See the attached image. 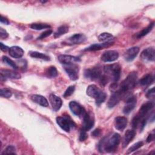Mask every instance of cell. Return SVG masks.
I'll list each match as a JSON object with an SVG mask.
<instances>
[{
  "instance_id": "cell-20",
  "label": "cell",
  "mask_w": 155,
  "mask_h": 155,
  "mask_svg": "<svg viewBox=\"0 0 155 155\" xmlns=\"http://www.w3.org/2000/svg\"><path fill=\"white\" fill-rule=\"evenodd\" d=\"M114 42L112 41H106L104 43L101 44H94L91 45L88 48H86L85 49V51H96V50H100L102 49H104L105 48L109 47L110 46L112 45L113 44Z\"/></svg>"
},
{
  "instance_id": "cell-25",
  "label": "cell",
  "mask_w": 155,
  "mask_h": 155,
  "mask_svg": "<svg viewBox=\"0 0 155 155\" xmlns=\"http://www.w3.org/2000/svg\"><path fill=\"white\" fill-rule=\"evenodd\" d=\"M154 82V78L151 74H147L144 75L139 81V83L142 86H148Z\"/></svg>"
},
{
  "instance_id": "cell-27",
  "label": "cell",
  "mask_w": 155,
  "mask_h": 155,
  "mask_svg": "<svg viewBox=\"0 0 155 155\" xmlns=\"http://www.w3.org/2000/svg\"><path fill=\"white\" fill-rule=\"evenodd\" d=\"M68 31V27L66 25H62L58 27L56 31L54 33V37L55 38H59L61 36L67 33Z\"/></svg>"
},
{
  "instance_id": "cell-36",
  "label": "cell",
  "mask_w": 155,
  "mask_h": 155,
  "mask_svg": "<svg viewBox=\"0 0 155 155\" xmlns=\"http://www.w3.org/2000/svg\"><path fill=\"white\" fill-rule=\"evenodd\" d=\"M16 149L13 145H8L2 153V154H16Z\"/></svg>"
},
{
  "instance_id": "cell-21",
  "label": "cell",
  "mask_w": 155,
  "mask_h": 155,
  "mask_svg": "<svg viewBox=\"0 0 155 155\" xmlns=\"http://www.w3.org/2000/svg\"><path fill=\"white\" fill-rule=\"evenodd\" d=\"M127 125V119L124 116H117L114 119V127L117 130L122 131Z\"/></svg>"
},
{
  "instance_id": "cell-34",
  "label": "cell",
  "mask_w": 155,
  "mask_h": 155,
  "mask_svg": "<svg viewBox=\"0 0 155 155\" xmlns=\"http://www.w3.org/2000/svg\"><path fill=\"white\" fill-rule=\"evenodd\" d=\"M0 95L2 97H5V98H9L12 96V91L7 88H2L1 89L0 91Z\"/></svg>"
},
{
  "instance_id": "cell-14",
  "label": "cell",
  "mask_w": 155,
  "mask_h": 155,
  "mask_svg": "<svg viewBox=\"0 0 155 155\" xmlns=\"http://www.w3.org/2000/svg\"><path fill=\"white\" fill-rule=\"evenodd\" d=\"M140 58L144 61H154L155 59L154 47H148L144 49L140 54Z\"/></svg>"
},
{
  "instance_id": "cell-13",
  "label": "cell",
  "mask_w": 155,
  "mask_h": 155,
  "mask_svg": "<svg viewBox=\"0 0 155 155\" xmlns=\"http://www.w3.org/2000/svg\"><path fill=\"white\" fill-rule=\"evenodd\" d=\"M58 58L59 61L63 65L75 64L81 61L79 58L67 54H60Z\"/></svg>"
},
{
  "instance_id": "cell-5",
  "label": "cell",
  "mask_w": 155,
  "mask_h": 155,
  "mask_svg": "<svg viewBox=\"0 0 155 155\" xmlns=\"http://www.w3.org/2000/svg\"><path fill=\"white\" fill-rule=\"evenodd\" d=\"M137 74L136 71L130 72L127 78L120 83L119 89L124 92L128 93L130 90L134 88L137 84Z\"/></svg>"
},
{
  "instance_id": "cell-29",
  "label": "cell",
  "mask_w": 155,
  "mask_h": 155,
  "mask_svg": "<svg viewBox=\"0 0 155 155\" xmlns=\"http://www.w3.org/2000/svg\"><path fill=\"white\" fill-rule=\"evenodd\" d=\"M45 74L47 77L50 78H53L56 77L58 75V73L55 67L51 66L47 68L45 70Z\"/></svg>"
},
{
  "instance_id": "cell-15",
  "label": "cell",
  "mask_w": 155,
  "mask_h": 155,
  "mask_svg": "<svg viewBox=\"0 0 155 155\" xmlns=\"http://www.w3.org/2000/svg\"><path fill=\"white\" fill-rule=\"evenodd\" d=\"M1 80H6L7 79H18L21 78V74L16 71L7 70V69H1Z\"/></svg>"
},
{
  "instance_id": "cell-17",
  "label": "cell",
  "mask_w": 155,
  "mask_h": 155,
  "mask_svg": "<svg viewBox=\"0 0 155 155\" xmlns=\"http://www.w3.org/2000/svg\"><path fill=\"white\" fill-rule=\"evenodd\" d=\"M69 108L71 112L76 116L82 117L86 112L84 108L76 101H71L69 103Z\"/></svg>"
},
{
  "instance_id": "cell-38",
  "label": "cell",
  "mask_w": 155,
  "mask_h": 155,
  "mask_svg": "<svg viewBox=\"0 0 155 155\" xmlns=\"http://www.w3.org/2000/svg\"><path fill=\"white\" fill-rule=\"evenodd\" d=\"M87 137H88V134H87L86 131L82 128L81 130L80 134H79V140L84 141L85 140H86L87 139Z\"/></svg>"
},
{
  "instance_id": "cell-28",
  "label": "cell",
  "mask_w": 155,
  "mask_h": 155,
  "mask_svg": "<svg viewBox=\"0 0 155 155\" xmlns=\"http://www.w3.org/2000/svg\"><path fill=\"white\" fill-rule=\"evenodd\" d=\"M30 56L34 58L37 59H41L44 61H49L50 57L45 54H44L42 53H40L38 51H31L30 53Z\"/></svg>"
},
{
  "instance_id": "cell-26",
  "label": "cell",
  "mask_w": 155,
  "mask_h": 155,
  "mask_svg": "<svg viewBox=\"0 0 155 155\" xmlns=\"http://www.w3.org/2000/svg\"><path fill=\"white\" fill-rule=\"evenodd\" d=\"M154 22H153L152 23L150 24L147 27L143 28L141 31H140L139 33H137L136 35V37L137 38H140L145 36V35H147L149 32H150L152 30L153 28L154 27Z\"/></svg>"
},
{
  "instance_id": "cell-22",
  "label": "cell",
  "mask_w": 155,
  "mask_h": 155,
  "mask_svg": "<svg viewBox=\"0 0 155 155\" xmlns=\"http://www.w3.org/2000/svg\"><path fill=\"white\" fill-rule=\"evenodd\" d=\"M136 135V133L134 130H128L125 131L123 141H122V147L123 148L126 147L130 142L133 139Z\"/></svg>"
},
{
  "instance_id": "cell-9",
  "label": "cell",
  "mask_w": 155,
  "mask_h": 155,
  "mask_svg": "<svg viewBox=\"0 0 155 155\" xmlns=\"http://www.w3.org/2000/svg\"><path fill=\"white\" fill-rule=\"evenodd\" d=\"M102 76V71L100 67H94L93 68H88L84 71V76L92 81L99 79Z\"/></svg>"
},
{
  "instance_id": "cell-2",
  "label": "cell",
  "mask_w": 155,
  "mask_h": 155,
  "mask_svg": "<svg viewBox=\"0 0 155 155\" xmlns=\"http://www.w3.org/2000/svg\"><path fill=\"white\" fill-rule=\"evenodd\" d=\"M154 103L151 101H148L142 104L140 107L138 113L134 117L132 120V127L133 128H136L138 125H139L140 121L144 119L147 118V114L149 111L153 108Z\"/></svg>"
},
{
  "instance_id": "cell-24",
  "label": "cell",
  "mask_w": 155,
  "mask_h": 155,
  "mask_svg": "<svg viewBox=\"0 0 155 155\" xmlns=\"http://www.w3.org/2000/svg\"><path fill=\"white\" fill-rule=\"evenodd\" d=\"M31 99L35 103L44 107H47L48 106V102L47 99L43 96L39 94H33L31 96Z\"/></svg>"
},
{
  "instance_id": "cell-19",
  "label": "cell",
  "mask_w": 155,
  "mask_h": 155,
  "mask_svg": "<svg viewBox=\"0 0 155 155\" xmlns=\"http://www.w3.org/2000/svg\"><path fill=\"white\" fill-rule=\"evenodd\" d=\"M49 101L50 102L53 110L55 111H58L62 107V101L61 99L59 97L56 96L55 94H51L49 96Z\"/></svg>"
},
{
  "instance_id": "cell-30",
  "label": "cell",
  "mask_w": 155,
  "mask_h": 155,
  "mask_svg": "<svg viewBox=\"0 0 155 155\" xmlns=\"http://www.w3.org/2000/svg\"><path fill=\"white\" fill-rule=\"evenodd\" d=\"M30 27L33 30H41L42 29L48 28L50 26L47 24H42V23H33L30 25Z\"/></svg>"
},
{
  "instance_id": "cell-37",
  "label": "cell",
  "mask_w": 155,
  "mask_h": 155,
  "mask_svg": "<svg viewBox=\"0 0 155 155\" xmlns=\"http://www.w3.org/2000/svg\"><path fill=\"white\" fill-rule=\"evenodd\" d=\"M51 33H52V30H47L44 31L43 33H42L40 35V36L37 38V39H44V38H45L49 36Z\"/></svg>"
},
{
  "instance_id": "cell-32",
  "label": "cell",
  "mask_w": 155,
  "mask_h": 155,
  "mask_svg": "<svg viewBox=\"0 0 155 155\" xmlns=\"http://www.w3.org/2000/svg\"><path fill=\"white\" fill-rule=\"evenodd\" d=\"M113 35L109 33H102L100 34L98 36V40L99 41H110V39H112Z\"/></svg>"
},
{
  "instance_id": "cell-7",
  "label": "cell",
  "mask_w": 155,
  "mask_h": 155,
  "mask_svg": "<svg viewBox=\"0 0 155 155\" xmlns=\"http://www.w3.org/2000/svg\"><path fill=\"white\" fill-rule=\"evenodd\" d=\"M127 93L122 91L118 88V89L116 91L113 92V94L111 95L107 103L108 107L109 108H113L115 105H116L119 102V101L122 98L126 96Z\"/></svg>"
},
{
  "instance_id": "cell-42",
  "label": "cell",
  "mask_w": 155,
  "mask_h": 155,
  "mask_svg": "<svg viewBox=\"0 0 155 155\" xmlns=\"http://www.w3.org/2000/svg\"><path fill=\"white\" fill-rule=\"evenodd\" d=\"M1 23H3V24H5V25H8L9 24V21H8V20L6 18H5V17H4L3 16H1Z\"/></svg>"
},
{
  "instance_id": "cell-8",
  "label": "cell",
  "mask_w": 155,
  "mask_h": 155,
  "mask_svg": "<svg viewBox=\"0 0 155 155\" xmlns=\"http://www.w3.org/2000/svg\"><path fill=\"white\" fill-rule=\"evenodd\" d=\"M64 68L72 81H76L79 78V67L75 64L64 65Z\"/></svg>"
},
{
  "instance_id": "cell-4",
  "label": "cell",
  "mask_w": 155,
  "mask_h": 155,
  "mask_svg": "<svg viewBox=\"0 0 155 155\" xmlns=\"http://www.w3.org/2000/svg\"><path fill=\"white\" fill-rule=\"evenodd\" d=\"M87 94L88 96L95 99L96 104L99 106L106 99V94L100 90L96 85H90L87 89Z\"/></svg>"
},
{
  "instance_id": "cell-39",
  "label": "cell",
  "mask_w": 155,
  "mask_h": 155,
  "mask_svg": "<svg viewBox=\"0 0 155 155\" xmlns=\"http://www.w3.org/2000/svg\"><path fill=\"white\" fill-rule=\"evenodd\" d=\"M146 96L148 99L154 98V87L151 88L150 90H149L147 91V93L146 94Z\"/></svg>"
},
{
  "instance_id": "cell-10",
  "label": "cell",
  "mask_w": 155,
  "mask_h": 155,
  "mask_svg": "<svg viewBox=\"0 0 155 155\" xmlns=\"http://www.w3.org/2000/svg\"><path fill=\"white\" fill-rule=\"evenodd\" d=\"M83 124L82 129L84 130L88 131L93 128L94 124V119L91 113L85 112L82 116Z\"/></svg>"
},
{
  "instance_id": "cell-43",
  "label": "cell",
  "mask_w": 155,
  "mask_h": 155,
  "mask_svg": "<svg viewBox=\"0 0 155 155\" xmlns=\"http://www.w3.org/2000/svg\"><path fill=\"white\" fill-rule=\"evenodd\" d=\"M10 48H8L7 46L5 45L4 44H3V43L1 42V50L3 51H6L7 50H9Z\"/></svg>"
},
{
  "instance_id": "cell-1",
  "label": "cell",
  "mask_w": 155,
  "mask_h": 155,
  "mask_svg": "<svg viewBox=\"0 0 155 155\" xmlns=\"http://www.w3.org/2000/svg\"><path fill=\"white\" fill-rule=\"evenodd\" d=\"M120 141V136L118 133H114L110 137H105L98 143V150L99 152L105 151L112 153L116 150Z\"/></svg>"
},
{
  "instance_id": "cell-41",
  "label": "cell",
  "mask_w": 155,
  "mask_h": 155,
  "mask_svg": "<svg viewBox=\"0 0 155 155\" xmlns=\"http://www.w3.org/2000/svg\"><path fill=\"white\" fill-rule=\"evenodd\" d=\"M101 129L97 128V129H95L94 131H93V132L91 133V135L93 137H97L101 134Z\"/></svg>"
},
{
  "instance_id": "cell-12",
  "label": "cell",
  "mask_w": 155,
  "mask_h": 155,
  "mask_svg": "<svg viewBox=\"0 0 155 155\" xmlns=\"http://www.w3.org/2000/svg\"><path fill=\"white\" fill-rule=\"evenodd\" d=\"M137 102L136 97L134 96L130 95L128 96L126 100L125 105L123 109V113L124 114H129L135 107Z\"/></svg>"
},
{
  "instance_id": "cell-11",
  "label": "cell",
  "mask_w": 155,
  "mask_h": 155,
  "mask_svg": "<svg viewBox=\"0 0 155 155\" xmlns=\"http://www.w3.org/2000/svg\"><path fill=\"white\" fill-rule=\"evenodd\" d=\"M87 40V37L85 35L82 33H76L70 37H69L67 40L64 43L67 44V45H74L79 44Z\"/></svg>"
},
{
  "instance_id": "cell-40",
  "label": "cell",
  "mask_w": 155,
  "mask_h": 155,
  "mask_svg": "<svg viewBox=\"0 0 155 155\" xmlns=\"http://www.w3.org/2000/svg\"><path fill=\"white\" fill-rule=\"evenodd\" d=\"M8 33L5 30H4L2 28H1V29H0V38H1V39H5L8 37Z\"/></svg>"
},
{
  "instance_id": "cell-3",
  "label": "cell",
  "mask_w": 155,
  "mask_h": 155,
  "mask_svg": "<svg viewBox=\"0 0 155 155\" xmlns=\"http://www.w3.org/2000/svg\"><path fill=\"white\" fill-rule=\"evenodd\" d=\"M104 71L108 81L117 82L120 77L121 67L118 64L106 65L104 67Z\"/></svg>"
},
{
  "instance_id": "cell-35",
  "label": "cell",
  "mask_w": 155,
  "mask_h": 155,
  "mask_svg": "<svg viewBox=\"0 0 155 155\" xmlns=\"http://www.w3.org/2000/svg\"><path fill=\"white\" fill-rule=\"evenodd\" d=\"M74 90H75V86H74V85L69 86V87L67 88V90L65 91L63 96H64L65 98L68 97L69 96H70L74 93Z\"/></svg>"
},
{
  "instance_id": "cell-44",
  "label": "cell",
  "mask_w": 155,
  "mask_h": 155,
  "mask_svg": "<svg viewBox=\"0 0 155 155\" xmlns=\"http://www.w3.org/2000/svg\"><path fill=\"white\" fill-rule=\"evenodd\" d=\"M154 139V134H150L147 138V142H150Z\"/></svg>"
},
{
  "instance_id": "cell-31",
  "label": "cell",
  "mask_w": 155,
  "mask_h": 155,
  "mask_svg": "<svg viewBox=\"0 0 155 155\" xmlns=\"http://www.w3.org/2000/svg\"><path fill=\"white\" fill-rule=\"evenodd\" d=\"M2 61L3 62H4L5 64H7L8 65L10 66L11 67L15 68V69H17L18 68V66L16 64V63L12 61V59H10V58H8L7 56H3L2 57Z\"/></svg>"
},
{
  "instance_id": "cell-33",
  "label": "cell",
  "mask_w": 155,
  "mask_h": 155,
  "mask_svg": "<svg viewBox=\"0 0 155 155\" xmlns=\"http://www.w3.org/2000/svg\"><path fill=\"white\" fill-rule=\"evenodd\" d=\"M143 145V142H142V141L136 142V143L133 144L131 147H130L128 148V150L127 153V154H129V153H132V152H133V151L137 150V149H139V148H140Z\"/></svg>"
},
{
  "instance_id": "cell-18",
  "label": "cell",
  "mask_w": 155,
  "mask_h": 155,
  "mask_svg": "<svg viewBox=\"0 0 155 155\" xmlns=\"http://www.w3.org/2000/svg\"><path fill=\"white\" fill-rule=\"evenodd\" d=\"M139 52V48L138 47H133L128 48L124 53V57L128 62L132 61L138 54Z\"/></svg>"
},
{
  "instance_id": "cell-6",
  "label": "cell",
  "mask_w": 155,
  "mask_h": 155,
  "mask_svg": "<svg viewBox=\"0 0 155 155\" xmlns=\"http://www.w3.org/2000/svg\"><path fill=\"white\" fill-rule=\"evenodd\" d=\"M56 121L57 124L66 132L70 131L71 127H76L75 123L68 115H65L63 117H57Z\"/></svg>"
},
{
  "instance_id": "cell-16",
  "label": "cell",
  "mask_w": 155,
  "mask_h": 155,
  "mask_svg": "<svg viewBox=\"0 0 155 155\" xmlns=\"http://www.w3.org/2000/svg\"><path fill=\"white\" fill-rule=\"evenodd\" d=\"M119 58V53L116 50H107L101 56V60L104 62H113Z\"/></svg>"
},
{
  "instance_id": "cell-23",
  "label": "cell",
  "mask_w": 155,
  "mask_h": 155,
  "mask_svg": "<svg viewBox=\"0 0 155 155\" xmlns=\"http://www.w3.org/2000/svg\"><path fill=\"white\" fill-rule=\"evenodd\" d=\"M9 54L13 58H21L24 54V50L18 46H13L9 48Z\"/></svg>"
}]
</instances>
